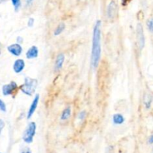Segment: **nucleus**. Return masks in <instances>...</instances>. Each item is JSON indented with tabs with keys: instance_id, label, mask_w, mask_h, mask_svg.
Here are the masks:
<instances>
[{
	"instance_id": "nucleus-18",
	"label": "nucleus",
	"mask_w": 153,
	"mask_h": 153,
	"mask_svg": "<svg viewBox=\"0 0 153 153\" xmlns=\"http://www.w3.org/2000/svg\"><path fill=\"white\" fill-rule=\"evenodd\" d=\"M0 110L2 112H5L6 111V105L4 103L3 101L0 99Z\"/></svg>"
},
{
	"instance_id": "nucleus-24",
	"label": "nucleus",
	"mask_w": 153,
	"mask_h": 153,
	"mask_svg": "<svg viewBox=\"0 0 153 153\" xmlns=\"http://www.w3.org/2000/svg\"><path fill=\"white\" fill-rule=\"evenodd\" d=\"M149 143L150 144L153 143V134L152 135V136H150L149 138Z\"/></svg>"
},
{
	"instance_id": "nucleus-15",
	"label": "nucleus",
	"mask_w": 153,
	"mask_h": 153,
	"mask_svg": "<svg viewBox=\"0 0 153 153\" xmlns=\"http://www.w3.org/2000/svg\"><path fill=\"white\" fill-rule=\"evenodd\" d=\"M11 2H12V5L14 6V10L16 11H19V9L21 7V0H11Z\"/></svg>"
},
{
	"instance_id": "nucleus-10",
	"label": "nucleus",
	"mask_w": 153,
	"mask_h": 153,
	"mask_svg": "<svg viewBox=\"0 0 153 153\" xmlns=\"http://www.w3.org/2000/svg\"><path fill=\"white\" fill-rule=\"evenodd\" d=\"M26 58L29 59H35L38 56V49L36 46H32L26 52Z\"/></svg>"
},
{
	"instance_id": "nucleus-4",
	"label": "nucleus",
	"mask_w": 153,
	"mask_h": 153,
	"mask_svg": "<svg viewBox=\"0 0 153 153\" xmlns=\"http://www.w3.org/2000/svg\"><path fill=\"white\" fill-rule=\"evenodd\" d=\"M137 39L140 49H143L145 45V37H144L143 26L140 23H138L137 26Z\"/></svg>"
},
{
	"instance_id": "nucleus-5",
	"label": "nucleus",
	"mask_w": 153,
	"mask_h": 153,
	"mask_svg": "<svg viewBox=\"0 0 153 153\" xmlns=\"http://www.w3.org/2000/svg\"><path fill=\"white\" fill-rule=\"evenodd\" d=\"M17 90V84L15 82L12 81L10 83L4 85L2 87V93L4 95H11Z\"/></svg>"
},
{
	"instance_id": "nucleus-2",
	"label": "nucleus",
	"mask_w": 153,
	"mask_h": 153,
	"mask_svg": "<svg viewBox=\"0 0 153 153\" xmlns=\"http://www.w3.org/2000/svg\"><path fill=\"white\" fill-rule=\"evenodd\" d=\"M37 86H38V80L36 79L31 78V77L27 76L25 78L24 84L20 86V89L25 95L32 96L36 89Z\"/></svg>"
},
{
	"instance_id": "nucleus-3",
	"label": "nucleus",
	"mask_w": 153,
	"mask_h": 153,
	"mask_svg": "<svg viewBox=\"0 0 153 153\" xmlns=\"http://www.w3.org/2000/svg\"><path fill=\"white\" fill-rule=\"evenodd\" d=\"M36 132V124L34 122H31L29 123L27 128L25 130L23 134V140L26 143H32L34 137Z\"/></svg>"
},
{
	"instance_id": "nucleus-6",
	"label": "nucleus",
	"mask_w": 153,
	"mask_h": 153,
	"mask_svg": "<svg viewBox=\"0 0 153 153\" xmlns=\"http://www.w3.org/2000/svg\"><path fill=\"white\" fill-rule=\"evenodd\" d=\"M118 13V6L114 1H111L107 7V16L110 19H114Z\"/></svg>"
},
{
	"instance_id": "nucleus-16",
	"label": "nucleus",
	"mask_w": 153,
	"mask_h": 153,
	"mask_svg": "<svg viewBox=\"0 0 153 153\" xmlns=\"http://www.w3.org/2000/svg\"><path fill=\"white\" fill-rule=\"evenodd\" d=\"M152 103V98L149 95H146L144 98V104H145L146 108H149Z\"/></svg>"
},
{
	"instance_id": "nucleus-17",
	"label": "nucleus",
	"mask_w": 153,
	"mask_h": 153,
	"mask_svg": "<svg viewBox=\"0 0 153 153\" xmlns=\"http://www.w3.org/2000/svg\"><path fill=\"white\" fill-rule=\"evenodd\" d=\"M147 26H148L149 30L153 33V18L149 19L147 21Z\"/></svg>"
},
{
	"instance_id": "nucleus-1",
	"label": "nucleus",
	"mask_w": 153,
	"mask_h": 153,
	"mask_svg": "<svg viewBox=\"0 0 153 153\" xmlns=\"http://www.w3.org/2000/svg\"><path fill=\"white\" fill-rule=\"evenodd\" d=\"M101 21L97 20L93 29L92 36V56H91V64L94 69L97 68L101 59Z\"/></svg>"
},
{
	"instance_id": "nucleus-19",
	"label": "nucleus",
	"mask_w": 153,
	"mask_h": 153,
	"mask_svg": "<svg viewBox=\"0 0 153 153\" xmlns=\"http://www.w3.org/2000/svg\"><path fill=\"white\" fill-rule=\"evenodd\" d=\"M86 112H85V111H82V112H80V114H79L78 118L80 119V120H84L85 117H86Z\"/></svg>"
},
{
	"instance_id": "nucleus-7",
	"label": "nucleus",
	"mask_w": 153,
	"mask_h": 153,
	"mask_svg": "<svg viewBox=\"0 0 153 153\" xmlns=\"http://www.w3.org/2000/svg\"><path fill=\"white\" fill-rule=\"evenodd\" d=\"M39 98H40L39 95H35V98H34V100L32 101V104H31V105H30V107H29V110H28V113H27V117H26V118H27L28 120H29V119H30L31 117H32V115L34 114L35 111L36 110L37 107H38V101H39Z\"/></svg>"
},
{
	"instance_id": "nucleus-11",
	"label": "nucleus",
	"mask_w": 153,
	"mask_h": 153,
	"mask_svg": "<svg viewBox=\"0 0 153 153\" xmlns=\"http://www.w3.org/2000/svg\"><path fill=\"white\" fill-rule=\"evenodd\" d=\"M65 62V56L63 53H60L57 56L55 62V70L59 71L62 68L63 63Z\"/></svg>"
},
{
	"instance_id": "nucleus-26",
	"label": "nucleus",
	"mask_w": 153,
	"mask_h": 153,
	"mask_svg": "<svg viewBox=\"0 0 153 153\" xmlns=\"http://www.w3.org/2000/svg\"><path fill=\"white\" fill-rule=\"evenodd\" d=\"M5 0H0V3H2V2H5Z\"/></svg>"
},
{
	"instance_id": "nucleus-8",
	"label": "nucleus",
	"mask_w": 153,
	"mask_h": 153,
	"mask_svg": "<svg viewBox=\"0 0 153 153\" xmlns=\"http://www.w3.org/2000/svg\"><path fill=\"white\" fill-rule=\"evenodd\" d=\"M8 51L12 55L19 56L21 55L22 52H23V48L20 44H13V45L8 47Z\"/></svg>"
},
{
	"instance_id": "nucleus-9",
	"label": "nucleus",
	"mask_w": 153,
	"mask_h": 153,
	"mask_svg": "<svg viewBox=\"0 0 153 153\" xmlns=\"http://www.w3.org/2000/svg\"><path fill=\"white\" fill-rule=\"evenodd\" d=\"M25 68V62L23 59H17L14 63V66H13V68L15 73H20Z\"/></svg>"
},
{
	"instance_id": "nucleus-12",
	"label": "nucleus",
	"mask_w": 153,
	"mask_h": 153,
	"mask_svg": "<svg viewBox=\"0 0 153 153\" xmlns=\"http://www.w3.org/2000/svg\"><path fill=\"white\" fill-rule=\"evenodd\" d=\"M113 121L115 125H121L125 122V118L122 114L116 113V114L113 115Z\"/></svg>"
},
{
	"instance_id": "nucleus-21",
	"label": "nucleus",
	"mask_w": 153,
	"mask_h": 153,
	"mask_svg": "<svg viewBox=\"0 0 153 153\" xmlns=\"http://www.w3.org/2000/svg\"><path fill=\"white\" fill-rule=\"evenodd\" d=\"M4 127H5V123L2 120H0V133H1Z\"/></svg>"
},
{
	"instance_id": "nucleus-14",
	"label": "nucleus",
	"mask_w": 153,
	"mask_h": 153,
	"mask_svg": "<svg viewBox=\"0 0 153 153\" xmlns=\"http://www.w3.org/2000/svg\"><path fill=\"white\" fill-rule=\"evenodd\" d=\"M65 28V25L64 23H61L57 26L56 28L55 31H54V35H59L64 31Z\"/></svg>"
},
{
	"instance_id": "nucleus-25",
	"label": "nucleus",
	"mask_w": 153,
	"mask_h": 153,
	"mask_svg": "<svg viewBox=\"0 0 153 153\" xmlns=\"http://www.w3.org/2000/svg\"><path fill=\"white\" fill-rule=\"evenodd\" d=\"M130 0H122V3L123 5H126Z\"/></svg>"
},
{
	"instance_id": "nucleus-23",
	"label": "nucleus",
	"mask_w": 153,
	"mask_h": 153,
	"mask_svg": "<svg viewBox=\"0 0 153 153\" xmlns=\"http://www.w3.org/2000/svg\"><path fill=\"white\" fill-rule=\"evenodd\" d=\"M34 0H25V2H26V6H29L30 5H32V3L33 2Z\"/></svg>"
},
{
	"instance_id": "nucleus-22",
	"label": "nucleus",
	"mask_w": 153,
	"mask_h": 153,
	"mask_svg": "<svg viewBox=\"0 0 153 153\" xmlns=\"http://www.w3.org/2000/svg\"><path fill=\"white\" fill-rule=\"evenodd\" d=\"M21 153H32V152L29 149V148H25L22 150Z\"/></svg>"
},
{
	"instance_id": "nucleus-13",
	"label": "nucleus",
	"mask_w": 153,
	"mask_h": 153,
	"mask_svg": "<svg viewBox=\"0 0 153 153\" xmlns=\"http://www.w3.org/2000/svg\"><path fill=\"white\" fill-rule=\"evenodd\" d=\"M71 113V110L70 107H67L64 110L62 111L61 115V120H66L70 117Z\"/></svg>"
},
{
	"instance_id": "nucleus-20",
	"label": "nucleus",
	"mask_w": 153,
	"mask_h": 153,
	"mask_svg": "<svg viewBox=\"0 0 153 153\" xmlns=\"http://www.w3.org/2000/svg\"><path fill=\"white\" fill-rule=\"evenodd\" d=\"M34 23H35V20H34L32 17H30V18L29 19V20H28V26H29V27H32L34 25Z\"/></svg>"
}]
</instances>
